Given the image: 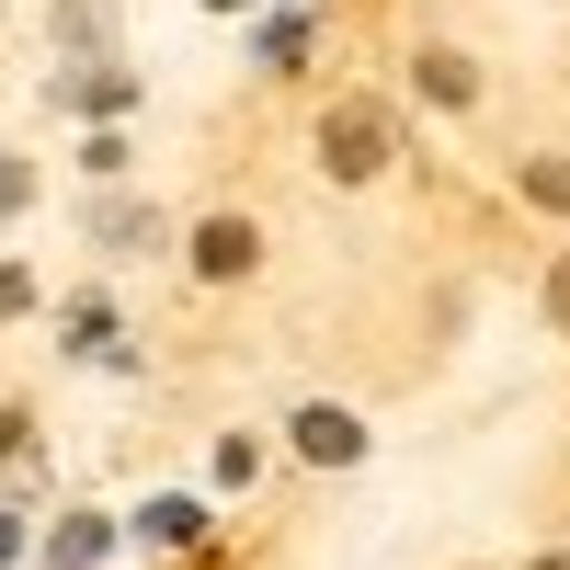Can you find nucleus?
I'll return each mask as SVG.
<instances>
[{
    "label": "nucleus",
    "mask_w": 570,
    "mask_h": 570,
    "mask_svg": "<svg viewBox=\"0 0 570 570\" xmlns=\"http://www.w3.org/2000/svg\"><path fill=\"white\" fill-rule=\"evenodd\" d=\"M320 160L343 171V183H365L376 160H389V126H376V115H331V137H320Z\"/></svg>",
    "instance_id": "nucleus-1"
},
{
    "label": "nucleus",
    "mask_w": 570,
    "mask_h": 570,
    "mask_svg": "<svg viewBox=\"0 0 570 570\" xmlns=\"http://www.w3.org/2000/svg\"><path fill=\"white\" fill-rule=\"evenodd\" d=\"M422 104H445V115H468V104H480V58H456V46H422Z\"/></svg>",
    "instance_id": "nucleus-2"
},
{
    "label": "nucleus",
    "mask_w": 570,
    "mask_h": 570,
    "mask_svg": "<svg viewBox=\"0 0 570 570\" xmlns=\"http://www.w3.org/2000/svg\"><path fill=\"white\" fill-rule=\"evenodd\" d=\"M297 456H308V468H354V456H365V434H354L343 411H297Z\"/></svg>",
    "instance_id": "nucleus-3"
},
{
    "label": "nucleus",
    "mask_w": 570,
    "mask_h": 570,
    "mask_svg": "<svg viewBox=\"0 0 570 570\" xmlns=\"http://www.w3.org/2000/svg\"><path fill=\"white\" fill-rule=\"evenodd\" d=\"M195 263H206V285H240V274H252V228H240V217H217L206 240H195Z\"/></svg>",
    "instance_id": "nucleus-4"
},
{
    "label": "nucleus",
    "mask_w": 570,
    "mask_h": 570,
    "mask_svg": "<svg viewBox=\"0 0 570 570\" xmlns=\"http://www.w3.org/2000/svg\"><path fill=\"white\" fill-rule=\"evenodd\" d=\"M525 195H537L548 217H570V160H525Z\"/></svg>",
    "instance_id": "nucleus-5"
},
{
    "label": "nucleus",
    "mask_w": 570,
    "mask_h": 570,
    "mask_svg": "<svg viewBox=\"0 0 570 570\" xmlns=\"http://www.w3.org/2000/svg\"><path fill=\"white\" fill-rule=\"evenodd\" d=\"M46 559H58V570H91V559H104V525H58V548H46Z\"/></svg>",
    "instance_id": "nucleus-6"
},
{
    "label": "nucleus",
    "mask_w": 570,
    "mask_h": 570,
    "mask_svg": "<svg viewBox=\"0 0 570 570\" xmlns=\"http://www.w3.org/2000/svg\"><path fill=\"white\" fill-rule=\"evenodd\" d=\"M548 308H559V331H570V274H559V297H548Z\"/></svg>",
    "instance_id": "nucleus-7"
}]
</instances>
